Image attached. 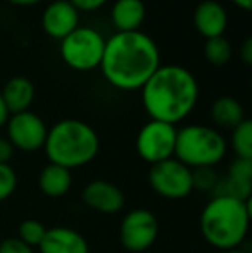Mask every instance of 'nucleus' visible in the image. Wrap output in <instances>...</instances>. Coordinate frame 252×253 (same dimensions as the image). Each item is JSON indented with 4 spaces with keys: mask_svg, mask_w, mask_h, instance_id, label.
Returning <instances> with one entry per match:
<instances>
[{
    "mask_svg": "<svg viewBox=\"0 0 252 253\" xmlns=\"http://www.w3.org/2000/svg\"><path fill=\"white\" fill-rule=\"evenodd\" d=\"M159 66L157 43L144 31H116L105 40L101 69L105 81L118 90H140Z\"/></svg>",
    "mask_w": 252,
    "mask_h": 253,
    "instance_id": "f257e3e1",
    "label": "nucleus"
},
{
    "mask_svg": "<svg viewBox=\"0 0 252 253\" xmlns=\"http://www.w3.org/2000/svg\"><path fill=\"white\" fill-rule=\"evenodd\" d=\"M140 90L142 103L151 119L173 126L189 117L199 100L195 76L176 64L159 66Z\"/></svg>",
    "mask_w": 252,
    "mask_h": 253,
    "instance_id": "f03ea898",
    "label": "nucleus"
},
{
    "mask_svg": "<svg viewBox=\"0 0 252 253\" xmlns=\"http://www.w3.org/2000/svg\"><path fill=\"white\" fill-rule=\"evenodd\" d=\"M251 226V205L228 195H214L201 213L202 238L218 250L240 248Z\"/></svg>",
    "mask_w": 252,
    "mask_h": 253,
    "instance_id": "7ed1b4c3",
    "label": "nucleus"
},
{
    "mask_svg": "<svg viewBox=\"0 0 252 253\" xmlns=\"http://www.w3.org/2000/svg\"><path fill=\"white\" fill-rule=\"evenodd\" d=\"M44 148L50 164L71 170L87 166L97 157L101 140L90 124L78 119H62L49 129Z\"/></svg>",
    "mask_w": 252,
    "mask_h": 253,
    "instance_id": "20e7f679",
    "label": "nucleus"
},
{
    "mask_svg": "<svg viewBox=\"0 0 252 253\" xmlns=\"http://www.w3.org/2000/svg\"><path fill=\"white\" fill-rule=\"evenodd\" d=\"M226 155L225 136L214 127L190 124L176 133L175 159L189 169L214 167Z\"/></svg>",
    "mask_w": 252,
    "mask_h": 253,
    "instance_id": "39448f33",
    "label": "nucleus"
},
{
    "mask_svg": "<svg viewBox=\"0 0 252 253\" xmlns=\"http://www.w3.org/2000/svg\"><path fill=\"white\" fill-rule=\"evenodd\" d=\"M105 38L94 28L78 26L61 40V57L66 66L74 71H94L101 67Z\"/></svg>",
    "mask_w": 252,
    "mask_h": 253,
    "instance_id": "423d86ee",
    "label": "nucleus"
},
{
    "mask_svg": "<svg viewBox=\"0 0 252 253\" xmlns=\"http://www.w3.org/2000/svg\"><path fill=\"white\" fill-rule=\"evenodd\" d=\"M151 188L166 200H182L194 191L192 169L183 166L175 157L154 164L149 170Z\"/></svg>",
    "mask_w": 252,
    "mask_h": 253,
    "instance_id": "0eeeda50",
    "label": "nucleus"
},
{
    "mask_svg": "<svg viewBox=\"0 0 252 253\" xmlns=\"http://www.w3.org/2000/svg\"><path fill=\"white\" fill-rule=\"evenodd\" d=\"M176 133H178V129L173 124L151 119L137 134L135 148H137L138 157L151 166L173 159L175 157Z\"/></svg>",
    "mask_w": 252,
    "mask_h": 253,
    "instance_id": "6e6552de",
    "label": "nucleus"
},
{
    "mask_svg": "<svg viewBox=\"0 0 252 253\" xmlns=\"http://www.w3.org/2000/svg\"><path fill=\"white\" fill-rule=\"evenodd\" d=\"M159 234V220L151 210L135 209L128 212L119 226L123 248L131 253H142L152 247Z\"/></svg>",
    "mask_w": 252,
    "mask_h": 253,
    "instance_id": "1a4fd4ad",
    "label": "nucleus"
},
{
    "mask_svg": "<svg viewBox=\"0 0 252 253\" xmlns=\"http://www.w3.org/2000/svg\"><path fill=\"white\" fill-rule=\"evenodd\" d=\"M7 140L21 152H37L44 148L49 127L44 119L31 110L12 114L7 119Z\"/></svg>",
    "mask_w": 252,
    "mask_h": 253,
    "instance_id": "9d476101",
    "label": "nucleus"
},
{
    "mask_svg": "<svg viewBox=\"0 0 252 253\" xmlns=\"http://www.w3.org/2000/svg\"><path fill=\"white\" fill-rule=\"evenodd\" d=\"M80 26V12L69 0H54L42 14V28L54 40H62Z\"/></svg>",
    "mask_w": 252,
    "mask_h": 253,
    "instance_id": "9b49d317",
    "label": "nucleus"
},
{
    "mask_svg": "<svg viewBox=\"0 0 252 253\" xmlns=\"http://www.w3.org/2000/svg\"><path fill=\"white\" fill-rule=\"evenodd\" d=\"M81 200L92 210L101 213H118L125 207V195L116 184L105 179H95L81 191Z\"/></svg>",
    "mask_w": 252,
    "mask_h": 253,
    "instance_id": "f8f14e48",
    "label": "nucleus"
},
{
    "mask_svg": "<svg viewBox=\"0 0 252 253\" xmlns=\"http://www.w3.org/2000/svg\"><path fill=\"white\" fill-rule=\"evenodd\" d=\"M194 26L205 40L223 37L228 26V14L216 0H202L194 10Z\"/></svg>",
    "mask_w": 252,
    "mask_h": 253,
    "instance_id": "ddd939ff",
    "label": "nucleus"
},
{
    "mask_svg": "<svg viewBox=\"0 0 252 253\" xmlns=\"http://www.w3.org/2000/svg\"><path fill=\"white\" fill-rule=\"evenodd\" d=\"M216 195H228L249 202L252 193V160L235 159L225 181H218Z\"/></svg>",
    "mask_w": 252,
    "mask_h": 253,
    "instance_id": "4468645a",
    "label": "nucleus"
},
{
    "mask_svg": "<svg viewBox=\"0 0 252 253\" xmlns=\"http://www.w3.org/2000/svg\"><path fill=\"white\" fill-rule=\"evenodd\" d=\"M38 250L40 253H90L87 240L71 227L47 229Z\"/></svg>",
    "mask_w": 252,
    "mask_h": 253,
    "instance_id": "2eb2a0df",
    "label": "nucleus"
},
{
    "mask_svg": "<svg viewBox=\"0 0 252 253\" xmlns=\"http://www.w3.org/2000/svg\"><path fill=\"white\" fill-rule=\"evenodd\" d=\"M0 95H2L9 116H12V114L30 110L31 103L35 100V86L28 78L14 76L3 84Z\"/></svg>",
    "mask_w": 252,
    "mask_h": 253,
    "instance_id": "dca6fc26",
    "label": "nucleus"
},
{
    "mask_svg": "<svg viewBox=\"0 0 252 253\" xmlns=\"http://www.w3.org/2000/svg\"><path fill=\"white\" fill-rule=\"evenodd\" d=\"M145 3L142 0H116L111 10L112 26L118 33L140 31L142 23L145 21Z\"/></svg>",
    "mask_w": 252,
    "mask_h": 253,
    "instance_id": "f3484780",
    "label": "nucleus"
},
{
    "mask_svg": "<svg viewBox=\"0 0 252 253\" xmlns=\"http://www.w3.org/2000/svg\"><path fill=\"white\" fill-rule=\"evenodd\" d=\"M71 184H73V176L71 170L66 167L55 166V164H49L40 170L38 176V188L44 195L50 198H59L69 191Z\"/></svg>",
    "mask_w": 252,
    "mask_h": 253,
    "instance_id": "a211bd4d",
    "label": "nucleus"
},
{
    "mask_svg": "<svg viewBox=\"0 0 252 253\" xmlns=\"http://www.w3.org/2000/svg\"><path fill=\"white\" fill-rule=\"evenodd\" d=\"M211 119L221 129H233L246 119V114H244L242 103L237 98L219 97L211 107Z\"/></svg>",
    "mask_w": 252,
    "mask_h": 253,
    "instance_id": "6ab92c4d",
    "label": "nucleus"
},
{
    "mask_svg": "<svg viewBox=\"0 0 252 253\" xmlns=\"http://www.w3.org/2000/svg\"><path fill=\"white\" fill-rule=\"evenodd\" d=\"M232 148L237 159L252 160V121L244 119L232 129Z\"/></svg>",
    "mask_w": 252,
    "mask_h": 253,
    "instance_id": "aec40b11",
    "label": "nucleus"
},
{
    "mask_svg": "<svg viewBox=\"0 0 252 253\" xmlns=\"http://www.w3.org/2000/svg\"><path fill=\"white\" fill-rule=\"evenodd\" d=\"M232 45L225 37L209 38L204 43V57L211 66L221 67L232 59Z\"/></svg>",
    "mask_w": 252,
    "mask_h": 253,
    "instance_id": "412c9836",
    "label": "nucleus"
},
{
    "mask_svg": "<svg viewBox=\"0 0 252 253\" xmlns=\"http://www.w3.org/2000/svg\"><path fill=\"white\" fill-rule=\"evenodd\" d=\"M45 233H47V227L37 219H26L19 226V240L31 248L42 243Z\"/></svg>",
    "mask_w": 252,
    "mask_h": 253,
    "instance_id": "4be33fe9",
    "label": "nucleus"
},
{
    "mask_svg": "<svg viewBox=\"0 0 252 253\" xmlns=\"http://www.w3.org/2000/svg\"><path fill=\"white\" fill-rule=\"evenodd\" d=\"M218 174L212 167H199V169H192V184L194 190L201 191H211L218 184Z\"/></svg>",
    "mask_w": 252,
    "mask_h": 253,
    "instance_id": "5701e85b",
    "label": "nucleus"
},
{
    "mask_svg": "<svg viewBox=\"0 0 252 253\" xmlns=\"http://www.w3.org/2000/svg\"><path fill=\"white\" fill-rule=\"evenodd\" d=\"M17 186V176L9 164H0V202L7 200Z\"/></svg>",
    "mask_w": 252,
    "mask_h": 253,
    "instance_id": "b1692460",
    "label": "nucleus"
},
{
    "mask_svg": "<svg viewBox=\"0 0 252 253\" xmlns=\"http://www.w3.org/2000/svg\"><path fill=\"white\" fill-rule=\"evenodd\" d=\"M0 253H33V248L23 243L19 238H7L0 241Z\"/></svg>",
    "mask_w": 252,
    "mask_h": 253,
    "instance_id": "393cba45",
    "label": "nucleus"
},
{
    "mask_svg": "<svg viewBox=\"0 0 252 253\" xmlns=\"http://www.w3.org/2000/svg\"><path fill=\"white\" fill-rule=\"evenodd\" d=\"M71 3H73L74 7L78 9V12L80 10H85V12H92V10H97L101 9L102 5H104L107 0H69Z\"/></svg>",
    "mask_w": 252,
    "mask_h": 253,
    "instance_id": "a878e982",
    "label": "nucleus"
},
{
    "mask_svg": "<svg viewBox=\"0 0 252 253\" xmlns=\"http://www.w3.org/2000/svg\"><path fill=\"white\" fill-rule=\"evenodd\" d=\"M14 147L10 145V141L7 138H0V164H9V160L12 159Z\"/></svg>",
    "mask_w": 252,
    "mask_h": 253,
    "instance_id": "bb28decb",
    "label": "nucleus"
},
{
    "mask_svg": "<svg viewBox=\"0 0 252 253\" xmlns=\"http://www.w3.org/2000/svg\"><path fill=\"white\" fill-rule=\"evenodd\" d=\"M240 57H242V60L247 66L252 64V38H247V40L244 42L242 48H240Z\"/></svg>",
    "mask_w": 252,
    "mask_h": 253,
    "instance_id": "cd10ccee",
    "label": "nucleus"
},
{
    "mask_svg": "<svg viewBox=\"0 0 252 253\" xmlns=\"http://www.w3.org/2000/svg\"><path fill=\"white\" fill-rule=\"evenodd\" d=\"M7 119H9V112H7V107L2 100V95H0V127L7 123Z\"/></svg>",
    "mask_w": 252,
    "mask_h": 253,
    "instance_id": "c85d7f7f",
    "label": "nucleus"
},
{
    "mask_svg": "<svg viewBox=\"0 0 252 253\" xmlns=\"http://www.w3.org/2000/svg\"><path fill=\"white\" fill-rule=\"evenodd\" d=\"M7 2L12 3V5L28 7V5H37V3H40L42 0H7Z\"/></svg>",
    "mask_w": 252,
    "mask_h": 253,
    "instance_id": "c756f323",
    "label": "nucleus"
},
{
    "mask_svg": "<svg viewBox=\"0 0 252 253\" xmlns=\"http://www.w3.org/2000/svg\"><path fill=\"white\" fill-rule=\"evenodd\" d=\"M232 2L244 10H251V7H252V0H232Z\"/></svg>",
    "mask_w": 252,
    "mask_h": 253,
    "instance_id": "7c9ffc66",
    "label": "nucleus"
},
{
    "mask_svg": "<svg viewBox=\"0 0 252 253\" xmlns=\"http://www.w3.org/2000/svg\"><path fill=\"white\" fill-rule=\"evenodd\" d=\"M223 253H249V252L242 250V248H233V250H226V252H223Z\"/></svg>",
    "mask_w": 252,
    "mask_h": 253,
    "instance_id": "2f4dec72",
    "label": "nucleus"
}]
</instances>
